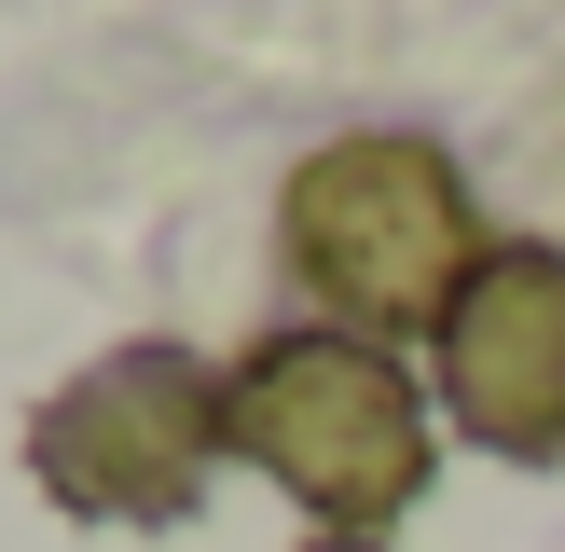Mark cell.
Wrapping results in <instances>:
<instances>
[{"label":"cell","mask_w":565,"mask_h":552,"mask_svg":"<svg viewBox=\"0 0 565 552\" xmlns=\"http://www.w3.org/2000/svg\"><path fill=\"white\" fill-rule=\"evenodd\" d=\"M276 248L290 276L331 304V331L386 346V331H441L456 290L483 276V221H469V180L401 125H359L331 152L290 166L276 193Z\"/></svg>","instance_id":"6da1fadb"},{"label":"cell","mask_w":565,"mask_h":552,"mask_svg":"<svg viewBox=\"0 0 565 552\" xmlns=\"http://www.w3.org/2000/svg\"><path fill=\"white\" fill-rule=\"evenodd\" d=\"M235 456L318 511V539H386L428 497V401L359 331H263L235 359Z\"/></svg>","instance_id":"7a4b0ae2"},{"label":"cell","mask_w":565,"mask_h":552,"mask_svg":"<svg viewBox=\"0 0 565 552\" xmlns=\"http://www.w3.org/2000/svg\"><path fill=\"white\" fill-rule=\"evenodd\" d=\"M235 456V373H207L193 346H110L28 414V484L70 524H193L207 469Z\"/></svg>","instance_id":"3957f363"},{"label":"cell","mask_w":565,"mask_h":552,"mask_svg":"<svg viewBox=\"0 0 565 552\" xmlns=\"http://www.w3.org/2000/svg\"><path fill=\"white\" fill-rule=\"evenodd\" d=\"M428 346H441V414L483 456H565V248L539 235L483 248V276Z\"/></svg>","instance_id":"277c9868"},{"label":"cell","mask_w":565,"mask_h":552,"mask_svg":"<svg viewBox=\"0 0 565 552\" xmlns=\"http://www.w3.org/2000/svg\"><path fill=\"white\" fill-rule=\"evenodd\" d=\"M303 552H386V539H303Z\"/></svg>","instance_id":"5b68a950"}]
</instances>
